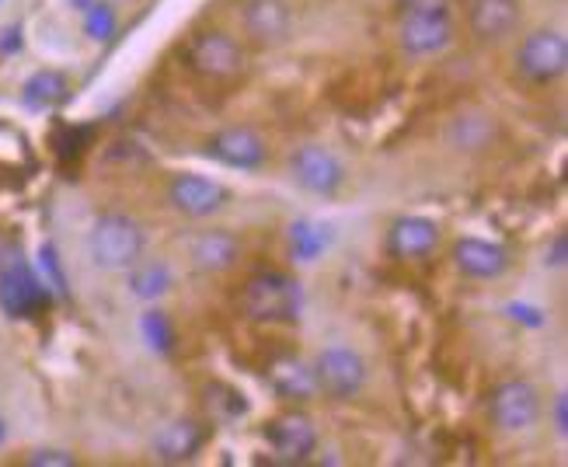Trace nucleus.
Here are the masks:
<instances>
[{
  "mask_svg": "<svg viewBox=\"0 0 568 467\" xmlns=\"http://www.w3.org/2000/svg\"><path fill=\"white\" fill-rule=\"evenodd\" d=\"M241 307L252 322L265 325H286L301 317V283L290 280L286 273H255L244 283Z\"/></svg>",
  "mask_w": 568,
  "mask_h": 467,
  "instance_id": "nucleus-1",
  "label": "nucleus"
},
{
  "mask_svg": "<svg viewBox=\"0 0 568 467\" xmlns=\"http://www.w3.org/2000/svg\"><path fill=\"white\" fill-rule=\"evenodd\" d=\"M88 252L98 268H130L143 255V231L126 213H105L88 234Z\"/></svg>",
  "mask_w": 568,
  "mask_h": 467,
  "instance_id": "nucleus-2",
  "label": "nucleus"
},
{
  "mask_svg": "<svg viewBox=\"0 0 568 467\" xmlns=\"http://www.w3.org/2000/svg\"><path fill=\"white\" fill-rule=\"evenodd\" d=\"M516 67H520V73L534 84L558 81L568 67V45H565L561 32H555V29L530 32L520 45V53H516Z\"/></svg>",
  "mask_w": 568,
  "mask_h": 467,
  "instance_id": "nucleus-3",
  "label": "nucleus"
},
{
  "mask_svg": "<svg viewBox=\"0 0 568 467\" xmlns=\"http://www.w3.org/2000/svg\"><path fill=\"white\" fill-rule=\"evenodd\" d=\"M314 380H317V390H325L328 398H353L363 390L366 384V363L359 353L345 349V346H332L317 356L314 363Z\"/></svg>",
  "mask_w": 568,
  "mask_h": 467,
  "instance_id": "nucleus-4",
  "label": "nucleus"
},
{
  "mask_svg": "<svg viewBox=\"0 0 568 467\" xmlns=\"http://www.w3.org/2000/svg\"><path fill=\"white\" fill-rule=\"evenodd\" d=\"M189 67L210 81H231L244 70L241 45L224 32H200L189 42Z\"/></svg>",
  "mask_w": 568,
  "mask_h": 467,
  "instance_id": "nucleus-5",
  "label": "nucleus"
},
{
  "mask_svg": "<svg viewBox=\"0 0 568 467\" xmlns=\"http://www.w3.org/2000/svg\"><path fill=\"white\" fill-rule=\"evenodd\" d=\"M488 412L503 433H524L540 419V395L527 380H506L491 390Z\"/></svg>",
  "mask_w": 568,
  "mask_h": 467,
  "instance_id": "nucleus-6",
  "label": "nucleus"
},
{
  "mask_svg": "<svg viewBox=\"0 0 568 467\" xmlns=\"http://www.w3.org/2000/svg\"><path fill=\"white\" fill-rule=\"evenodd\" d=\"M454 39V24L447 11H402L398 42L408 57H433L443 53Z\"/></svg>",
  "mask_w": 568,
  "mask_h": 467,
  "instance_id": "nucleus-7",
  "label": "nucleus"
},
{
  "mask_svg": "<svg viewBox=\"0 0 568 467\" xmlns=\"http://www.w3.org/2000/svg\"><path fill=\"white\" fill-rule=\"evenodd\" d=\"M49 304V290L21 258L0 268V307L8 317H32Z\"/></svg>",
  "mask_w": 568,
  "mask_h": 467,
  "instance_id": "nucleus-8",
  "label": "nucleus"
},
{
  "mask_svg": "<svg viewBox=\"0 0 568 467\" xmlns=\"http://www.w3.org/2000/svg\"><path fill=\"white\" fill-rule=\"evenodd\" d=\"M290 171H293V182L314 192V195H332L338 192L345 171L338 164V158L332 151H325V146H301L293 158H290Z\"/></svg>",
  "mask_w": 568,
  "mask_h": 467,
  "instance_id": "nucleus-9",
  "label": "nucleus"
},
{
  "mask_svg": "<svg viewBox=\"0 0 568 467\" xmlns=\"http://www.w3.org/2000/svg\"><path fill=\"white\" fill-rule=\"evenodd\" d=\"M168 200H171V206H175L179 213H185V216H210V213L227 206L231 192L220 182H213V179H203V175H192V171H185V175L171 179Z\"/></svg>",
  "mask_w": 568,
  "mask_h": 467,
  "instance_id": "nucleus-10",
  "label": "nucleus"
},
{
  "mask_svg": "<svg viewBox=\"0 0 568 467\" xmlns=\"http://www.w3.org/2000/svg\"><path fill=\"white\" fill-rule=\"evenodd\" d=\"M265 439H268V447L276 450V460H283V464H304L317 447L314 423L301 412L280 415V419L268 423Z\"/></svg>",
  "mask_w": 568,
  "mask_h": 467,
  "instance_id": "nucleus-11",
  "label": "nucleus"
},
{
  "mask_svg": "<svg viewBox=\"0 0 568 467\" xmlns=\"http://www.w3.org/2000/svg\"><path fill=\"white\" fill-rule=\"evenodd\" d=\"M241 24L258 45H280L293 29V11L286 0H244Z\"/></svg>",
  "mask_w": 568,
  "mask_h": 467,
  "instance_id": "nucleus-12",
  "label": "nucleus"
},
{
  "mask_svg": "<svg viewBox=\"0 0 568 467\" xmlns=\"http://www.w3.org/2000/svg\"><path fill=\"white\" fill-rule=\"evenodd\" d=\"M206 154L216 158L220 164L227 167H241V171H252L265 161V143L255 130L248 126H231L224 133H216L206 143Z\"/></svg>",
  "mask_w": 568,
  "mask_h": 467,
  "instance_id": "nucleus-13",
  "label": "nucleus"
},
{
  "mask_svg": "<svg viewBox=\"0 0 568 467\" xmlns=\"http://www.w3.org/2000/svg\"><path fill=\"white\" fill-rule=\"evenodd\" d=\"M520 21V0H467V24L481 42L506 39Z\"/></svg>",
  "mask_w": 568,
  "mask_h": 467,
  "instance_id": "nucleus-14",
  "label": "nucleus"
},
{
  "mask_svg": "<svg viewBox=\"0 0 568 467\" xmlns=\"http://www.w3.org/2000/svg\"><path fill=\"white\" fill-rule=\"evenodd\" d=\"M454 262L464 276L471 280H496L506 273L509 265V255L503 244H491V241H481V237H460L454 244Z\"/></svg>",
  "mask_w": 568,
  "mask_h": 467,
  "instance_id": "nucleus-15",
  "label": "nucleus"
},
{
  "mask_svg": "<svg viewBox=\"0 0 568 467\" xmlns=\"http://www.w3.org/2000/svg\"><path fill=\"white\" fill-rule=\"evenodd\" d=\"M436 241H439V227L426 216H402L387 237L394 258H426L436 248Z\"/></svg>",
  "mask_w": 568,
  "mask_h": 467,
  "instance_id": "nucleus-16",
  "label": "nucleus"
},
{
  "mask_svg": "<svg viewBox=\"0 0 568 467\" xmlns=\"http://www.w3.org/2000/svg\"><path fill=\"white\" fill-rule=\"evenodd\" d=\"M203 447V429L195 426L192 419H179V423H168L158 436H154V450L161 460L168 464H182L189 457H195Z\"/></svg>",
  "mask_w": 568,
  "mask_h": 467,
  "instance_id": "nucleus-17",
  "label": "nucleus"
},
{
  "mask_svg": "<svg viewBox=\"0 0 568 467\" xmlns=\"http://www.w3.org/2000/svg\"><path fill=\"white\" fill-rule=\"evenodd\" d=\"M192 262L203 273H227L237 262V237L227 231H206L192 241Z\"/></svg>",
  "mask_w": 568,
  "mask_h": 467,
  "instance_id": "nucleus-18",
  "label": "nucleus"
},
{
  "mask_svg": "<svg viewBox=\"0 0 568 467\" xmlns=\"http://www.w3.org/2000/svg\"><path fill=\"white\" fill-rule=\"evenodd\" d=\"M268 380H273L276 395L286 398V402H307L314 390H317V380H314V370L307 363L301 359H283L273 366V374H268Z\"/></svg>",
  "mask_w": 568,
  "mask_h": 467,
  "instance_id": "nucleus-19",
  "label": "nucleus"
},
{
  "mask_svg": "<svg viewBox=\"0 0 568 467\" xmlns=\"http://www.w3.org/2000/svg\"><path fill=\"white\" fill-rule=\"evenodd\" d=\"M67 94H70V84H67V78L60 70H39L21 88V98H24V105H29V109H53V105L63 102Z\"/></svg>",
  "mask_w": 568,
  "mask_h": 467,
  "instance_id": "nucleus-20",
  "label": "nucleus"
},
{
  "mask_svg": "<svg viewBox=\"0 0 568 467\" xmlns=\"http://www.w3.org/2000/svg\"><path fill=\"white\" fill-rule=\"evenodd\" d=\"M328 241H332L328 227L311 224V220H296L290 227V248H293V258H301V262H314L328 248Z\"/></svg>",
  "mask_w": 568,
  "mask_h": 467,
  "instance_id": "nucleus-21",
  "label": "nucleus"
},
{
  "mask_svg": "<svg viewBox=\"0 0 568 467\" xmlns=\"http://www.w3.org/2000/svg\"><path fill=\"white\" fill-rule=\"evenodd\" d=\"M491 136H496V122L488 115H460L450 126V140L460 151H481L491 143Z\"/></svg>",
  "mask_w": 568,
  "mask_h": 467,
  "instance_id": "nucleus-22",
  "label": "nucleus"
},
{
  "mask_svg": "<svg viewBox=\"0 0 568 467\" xmlns=\"http://www.w3.org/2000/svg\"><path fill=\"white\" fill-rule=\"evenodd\" d=\"M168 286H171V273H168V265H161V262L140 265V268H133V273H130V290L136 293L140 301L161 297Z\"/></svg>",
  "mask_w": 568,
  "mask_h": 467,
  "instance_id": "nucleus-23",
  "label": "nucleus"
},
{
  "mask_svg": "<svg viewBox=\"0 0 568 467\" xmlns=\"http://www.w3.org/2000/svg\"><path fill=\"white\" fill-rule=\"evenodd\" d=\"M140 332H143L146 346H151L154 353H171V346H175V332H171L168 317L161 311H146L140 317Z\"/></svg>",
  "mask_w": 568,
  "mask_h": 467,
  "instance_id": "nucleus-24",
  "label": "nucleus"
},
{
  "mask_svg": "<svg viewBox=\"0 0 568 467\" xmlns=\"http://www.w3.org/2000/svg\"><path fill=\"white\" fill-rule=\"evenodd\" d=\"M84 32H88L94 42L112 39V32H115V11H112L109 4H88V14H84Z\"/></svg>",
  "mask_w": 568,
  "mask_h": 467,
  "instance_id": "nucleus-25",
  "label": "nucleus"
},
{
  "mask_svg": "<svg viewBox=\"0 0 568 467\" xmlns=\"http://www.w3.org/2000/svg\"><path fill=\"white\" fill-rule=\"evenodd\" d=\"M39 258H42V268H45L49 283H53V286H57V290L63 293V290H67V283H63V273H60V262H57V252H53V244H42Z\"/></svg>",
  "mask_w": 568,
  "mask_h": 467,
  "instance_id": "nucleus-26",
  "label": "nucleus"
},
{
  "mask_svg": "<svg viewBox=\"0 0 568 467\" xmlns=\"http://www.w3.org/2000/svg\"><path fill=\"white\" fill-rule=\"evenodd\" d=\"M29 464H36V467H73V464H78V457L63 454V450H39V454L29 457Z\"/></svg>",
  "mask_w": 568,
  "mask_h": 467,
  "instance_id": "nucleus-27",
  "label": "nucleus"
},
{
  "mask_svg": "<svg viewBox=\"0 0 568 467\" xmlns=\"http://www.w3.org/2000/svg\"><path fill=\"white\" fill-rule=\"evenodd\" d=\"M402 11H447L450 0H398Z\"/></svg>",
  "mask_w": 568,
  "mask_h": 467,
  "instance_id": "nucleus-28",
  "label": "nucleus"
},
{
  "mask_svg": "<svg viewBox=\"0 0 568 467\" xmlns=\"http://www.w3.org/2000/svg\"><path fill=\"white\" fill-rule=\"evenodd\" d=\"M21 49V29H0V53H18Z\"/></svg>",
  "mask_w": 568,
  "mask_h": 467,
  "instance_id": "nucleus-29",
  "label": "nucleus"
},
{
  "mask_svg": "<svg viewBox=\"0 0 568 467\" xmlns=\"http://www.w3.org/2000/svg\"><path fill=\"white\" fill-rule=\"evenodd\" d=\"M509 314L516 317V322H527V325H545V317H540V311L534 307H520V304H513Z\"/></svg>",
  "mask_w": 568,
  "mask_h": 467,
  "instance_id": "nucleus-30",
  "label": "nucleus"
},
{
  "mask_svg": "<svg viewBox=\"0 0 568 467\" xmlns=\"http://www.w3.org/2000/svg\"><path fill=\"white\" fill-rule=\"evenodd\" d=\"M565 408H568V402H565V395H558L555 398V429H558V436L568 433V415H565Z\"/></svg>",
  "mask_w": 568,
  "mask_h": 467,
  "instance_id": "nucleus-31",
  "label": "nucleus"
},
{
  "mask_svg": "<svg viewBox=\"0 0 568 467\" xmlns=\"http://www.w3.org/2000/svg\"><path fill=\"white\" fill-rule=\"evenodd\" d=\"M555 268H561L565 265V234H558L555 237V244H551V258H548Z\"/></svg>",
  "mask_w": 568,
  "mask_h": 467,
  "instance_id": "nucleus-32",
  "label": "nucleus"
},
{
  "mask_svg": "<svg viewBox=\"0 0 568 467\" xmlns=\"http://www.w3.org/2000/svg\"><path fill=\"white\" fill-rule=\"evenodd\" d=\"M4 436H8V426H4V423H0V444H4Z\"/></svg>",
  "mask_w": 568,
  "mask_h": 467,
  "instance_id": "nucleus-33",
  "label": "nucleus"
}]
</instances>
